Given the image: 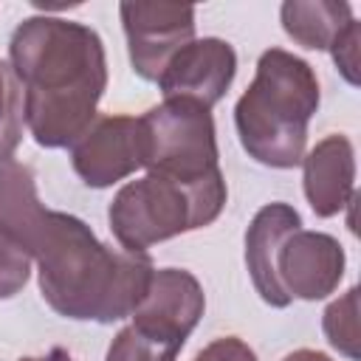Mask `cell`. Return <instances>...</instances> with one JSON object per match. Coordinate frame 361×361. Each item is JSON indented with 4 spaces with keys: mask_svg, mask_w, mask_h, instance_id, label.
<instances>
[{
    "mask_svg": "<svg viewBox=\"0 0 361 361\" xmlns=\"http://www.w3.org/2000/svg\"><path fill=\"white\" fill-rule=\"evenodd\" d=\"M305 197L316 217H333L350 206L355 192V149L341 133L322 138L302 158Z\"/></svg>",
    "mask_w": 361,
    "mask_h": 361,
    "instance_id": "7c38bea8",
    "label": "cell"
},
{
    "mask_svg": "<svg viewBox=\"0 0 361 361\" xmlns=\"http://www.w3.org/2000/svg\"><path fill=\"white\" fill-rule=\"evenodd\" d=\"M282 361H333V358L324 355V353H319V350H293Z\"/></svg>",
    "mask_w": 361,
    "mask_h": 361,
    "instance_id": "44dd1931",
    "label": "cell"
},
{
    "mask_svg": "<svg viewBox=\"0 0 361 361\" xmlns=\"http://www.w3.org/2000/svg\"><path fill=\"white\" fill-rule=\"evenodd\" d=\"M121 25L133 71L158 82L166 62L195 39V8L180 3H121Z\"/></svg>",
    "mask_w": 361,
    "mask_h": 361,
    "instance_id": "8992f818",
    "label": "cell"
},
{
    "mask_svg": "<svg viewBox=\"0 0 361 361\" xmlns=\"http://www.w3.org/2000/svg\"><path fill=\"white\" fill-rule=\"evenodd\" d=\"M302 228V217L288 203H265L245 231V268L259 299L271 307H288L290 299L276 279V254L282 243Z\"/></svg>",
    "mask_w": 361,
    "mask_h": 361,
    "instance_id": "8fae6325",
    "label": "cell"
},
{
    "mask_svg": "<svg viewBox=\"0 0 361 361\" xmlns=\"http://www.w3.org/2000/svg\"><path fill=\"white\" fill-rule=\"evenodd\" d=\"M206 310V293L195 274L161 268L152 274L141 305L133 310V327L155 341L180 350Z\"/></svg>",
    "mask_w": 361,
    "mask_h": 361,
    "instance_id": "ba28073f",
    "label": "cell"
},
{
    "mask_svg": "<svg viewBox=\"0 0 361 361\" xmlns=\"http://www.w3.org/2000/svg\"><path fill=\"white\" fill-rule=\"evenodd\" d=\"M0 223L37 262L48 307L73 322L133 316L155 274L147 251L113 248L85 220L42 206L34 169L14 158L0 161Z\"/></svg>",
    "mask_w": 361,
    "mask_h": 361,
    "instance_id": "6da1fadb",
    "label": "cell"
},
{
    "mask_svg": "<svg viewBox=\"0 0 361 361\" xmlns=\"http://www.w3.org/2000/svg\"><path fill=\"white\" fill-rule=\"evenodd\" d=\"M141 121L147 172L178 180H203L220 172L212 110L189 99H164Z\"/></svg>",
    "mask_w": 361,
    "mask_h": 361,
    "instance_id": "5b68a950",
    "label": "cell"
},
{
    "mask_svg": "<svg viewBox=\"0 0 361 361\" xmlns=\"http://www.w3.org/2000/svg\"><path fill=\"white\" fill-rule=\"evenodd\" d=\"M322 330L333 350H338L347 361H358V288H350L344 296L327 305Z\"/></svg>",
    "mask_w": 361,
    "mask_h": 361,
    "instance_id": "5bb4252c",
    "label": "cell"
},
{
    "mask_svg": "<svg viewBox=\"0 0 361 361\" xmlns=\"http://www.w3.org/2000/svg\"><path fill=\"white\" fill-rule=\"evenodd\" d=\"M237 73V54L231 42L220 37H203L186 42L158 76L164 99H189L203 107H214L231 87Z\"/></svg>",
    "mask_w": 361,
    "mask_h": 361,
    "instance_id": "9c48e42d",
    "label": "cell"
},
{
    "mask_svg": "<svg viewBox=\"0 0 361 361\" xmlns=\"http://www.w3.org/2000/svg\"><path fill=\"white\" fill-rule=\"evenodd\" d=\"M344 265V248L333 234L296 228L276 254V279L290 302H316L338 288Z\"/></svg>",
    "mask_w": 361,
    "mask_h": 361,
    "instance_id": "30bf717a",
    "label": "cell"
},
{
    "mask_svg": "<svg viewBox=\"0 0 361 361\" xmlns=\"http://www.w3.org/2000/svg\"><path fill=\"white\" fill-rule=\"evenodd\" d=\"M192 361H257V353L237 336H223L206 344Z\"/></svg>",
    "mask_w": 361,
    "mask_h": 361,
    "instance_id": "d6986e66",
    "label": "cell"
},
{
    "mask_svg": "<svg viewBox=\"0 0 361 361\" xmlns=\"http://www.w3.org/2000/svg\"><path fill=\"white\" fill-rule=\"evenodd\" d=\"M358 42H361V31H358V20L350 23L338 37L336 42L330 45V56L338 68V73L355 87L358 85Z\"/></svg>",
    "mask_w": 361,
    "mask_h": 361,
    "instance_id": "ac0fdd59",
    "label": "cell"
},
{
    "mask_svg": "<svg viewBox=\"0 0 361 361\" xmlns=\"http://www.w3.org/2000/svg\"><path fill=\"white\" fill-rule=\"evenodd\" d=\"M31 276V257L23 243L0 223V299L17 296Z\"/></svg>",
    "mask_w": 361,
    "mask_h": 361,
    "instance_id": "e0dca14e",
    "label": "cell"
},
{
    "mask_svg": "<svg viewBox=\"0 0 361 361\" xmlns=\"http://www.w3.org/2000/svg\"><path fill=\"white\" fill-rule=\"evenodd\" d=\"M20 361H76L68 350H62V347H54V350H48V353H42V355H25V358H20Z\"/></svg>",
    "mask_w": 361,
    "mask_h": 361,
    "instance_id": "ffe728a7",
    "label": "cell"
},
{
    "mask_svg": "<svg viewBox=\"0 0 361 361\" xmlns=\"http://www.w3.org/2000/svg\"><path fill=\"white\" fill-rule=\"evenodd\" d=\"M316 110L319 79L313 65L285 48H268L234 104V127L248 158L271 169H293L305 158L307 124Z\"/></svg>",
    "mask_w": 361,
    "mask_h": 361,
    "instance_id": "3957f363",
    "label": "cell"
},
{
    "mask_svg": "<svg viewBox=\"0 0 361 361\" xmlns=\"http://www.w3.org/2000/svg\"><path fill=\"white\" fill-rule=\"evenodd\" d=\"M178 353L180 350H175V347H169L164 341H155L147 333H141L133 324H127L110 341L104 361H175Z\"/></svg>",
    "mask_w": 361,
    "mask_h": 361,
    "instance_id": "2e32d148",
    "label": "cell"
},
{
    "mask_svg": "<svg viewBox=\"0 0 361 361\" xmlns=\"http://www.w3.org/2000/svg\"><path fill=\"white\" fill-rule=\"evenodd\" d=\"M279 17L285 34L310 51H330L336 37L355 23L350 3L341 0H288Z\"/></svg>",
    "mask_w": 361,
    "mask_h": 361,
    "instance_id": "4fadbf2b",
    "label": "cell"
},
{
    "mask_svg": "<svg viewBox=\"0 0 361 361\" xmlns=\"http://www.w3.org/2000/svg\"><path fill=\"white\" fill-rule=\"evenodd\" d=\"M223 172L203 180H178L147 172L124 183L107 209L110 231L124 251H147L155 243L214 223L226 206Z\"/></svg>",
    "mask_w": 361,
    "mask_h": 361,
    "instance_id": "277c9868",
    "label": "cell"
},
{
    "mask_svg": "<svg viewBox=\"0 0 361 361\" xmlns=\"http://www.w3.org/2000/svg\"><path fill=\"white\" fill-rule=\"evenodd\" d=\"M73 172L93 189H107L144 166L141 121L133 116H96L71 147Z\"/></svg>",
    "mask_w": 361,
    "mask_h": 361,
    "instance_id": "52a82bcc",
    "label": "cell"
},
{
    "mask_svg": "<svg viewBox=\"0 0 361 361\" xmlns=\"http://www.w3.org/2000/svg\"><path fill=\"white\" fill-rule=\"evenodd\" d=\"M23 87L8 62H0V161L14 158L23 141Z\"/></svg>",
    "mask_w": 361,
    "mask_h": 361,
    "instance_id": "9a60e30c",
    "label": "cell"
},
{
    "mask_svg": "<svg viewBox=\"0 0 361 361\" xmlns=\"http://www.w3.org/2000/svg\"><path fill=\"white\" fill-rule=\"evenodd\" d=\"M8 65L23 87V121L45 149L73 147L99 116L107 87L102 37L65 17H25L8 39Z\"/></svg>",
    "mask_w": 361,
    "mask_h": 361,
    "instance_id": "7a4b0ae2",
    "label": "cell"
}]
</instances>
